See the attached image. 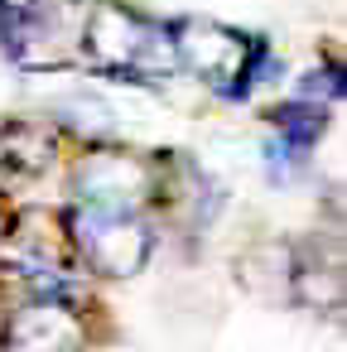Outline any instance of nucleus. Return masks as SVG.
<instances>
[{
  "mask_svg": "<svg viewBox=\"0 0 347 352\" xmlns=\"http://www.w3.org/2000/svg\"><path fill=\"white\" fill-rule=\"evenodd\" d=\"M78 58L92 73L126 82H159L179 73L169 20L145 15L131 0H92L78 25Z\"/></svg>",
  "mask_w": 347,
  "mask_h": 352,
  "instance_id": "f257e3e1",
  "label": "nucleus"
},
{
  "mask_svg": "<svg viewBox=\"0 0 347 352\" xmlns=\"http://www.w3.org/2000/svg\"><path fill=\"white\" fill-rule=\"evenodd\" d=\"M68 131L54 116H0V179H39L58 164Z\"/></svg>",
  "mask_w": 347,
  "mask_h": 352,
  "instance_id": "6e6552de",
  "label": "nucleus"
},
{
  "mask_svg": "<svg viewBox=\"0 0 347 352\" xmlns=\"http://www.w3.org/2000/svg\"><path fill=\"white\" fill-rule=\"evenodd\" d=\"M169 160L174 155L164 150H135L102 135V140H87L68 164V193L73 203H87V208H131V212L159 217Z\"/></svg>",
  "mask_w": 347,
  "mask_h": 352,
  "instance_id": "f03ea898",
  "label": "nucleus"
},
{
  "mask_svg": "<svg viewBox=\"0 0 347 352\" xmlns=\"http://www.w3.org/2000/svg\"><path fill=\"white\" fill-rule=\"evenodd\" d=\"M34 6H39V0H0V20H15V15H25Z\"/></svg>",
  "mask_w": 347,
  "mask_h": 352,
  "instance_id": "9d476101",
  "label": "nucleus"
},
{
  "mask_svg": "<svg viewBox=\"0 0 347 352\" xmlns=\"http://www.w3.org/2000/svg\"><path fill=\"white\" fill-rule=\"evenodd\" d=\"M232 280L241 294H251L256 304H284L294 299V241L289 236H256L236 251L232 261Z\"/></svg>",
  "mask_w": 347,
  "mask_h": 352,
  "instance_id": "1a4fd4ad",
  "label": "nucleus"
},
{
  "mask_svg": "<svg viewBox=\"0 0 347 352\" xmlns=\"http://www.w3.org/2000/svg\"><path fill=\"white\" fill-rule=\"evenodd\" d=\"M68 232H73L78 270L92 280H135L159 246V222L131 208L68 203Z\"/></svg>",
  "mask_w": 347,
  "mask_h": 352,
  "instance_id": "20e7f679",
  "label": "nucleus"
},
{
  "mask_svg": "<svg viewBox=\"0 0 347 352\" xmlns=\"http://www.w3.org/2000/svg\"><path fill=\"white\" fill-rule=\"evenodd\" d=\"M0 241H5L25 265H34L39 275H58V280L82 275L78 251H73V232H68V203L63 208L20 203L5 222H0Z\"/></svg>",
  "mask_w": 347,
  "mask_h": 352,
  "instance_id": "423d86ee",
  "label": "nucleus"
},
{
  "mask_svg": "<svg viewBox=\"0 0 347 352\" xmlns=\"http://www.w3.org/2000/svg\"><path fill=\"white\" fill-rule=\"evenodd\" d=\"M169 39H174V58H179V73L198 78L208 92L217 97H246L251 82H256V68L265 63V39L236 30V25H222V20H208V15H183V20H169Z\"/></svg>",
  "mask_w": 347,
  "mask_h": 352,
  "instance_id": "7ed1b4c3",
  "label": "nucleus"
},
{
  "mask_svg": "<svg viewBox=\"0 0 347 352\" xmlns=\"http://www.w3.org/2000/svg\"><path fill=\"white\" fill-rule=\"evenodd\" d=\"M92 328H87V309L73 299V289L44 285L30 299L10 304L0 314V347H25V352H68V347H87Z\"/></svg>",
  "mask_w": 347,
  "mask_h": 352,
  "instance_id": "39448f33",
  "label": "nucleus"
},
{
  "mask_svg": "<svg viewBox=\"0 0 347 352\" xmlns=\"http://www.w3.org/2000/svg\"><path fill=\"white\" fill-rule=\"evenodd\" d=\"M289 309H309L318 318H337L347 309V261L333 232H313L294 241V299Z\"/></svg>",
  "mask_w": 347,
  "mask_h": 352,
  "instance_id": "0eeeda50",
  "label": "nucleus"
}]
</instances>
